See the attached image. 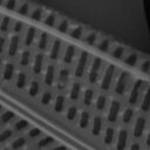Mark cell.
<instances>
[{
  "label": "cell",
  "mask_w": 150,
  "mask_h": 150,
  "mask_svg": "<svg viewBox=\"0 0 150 150\" xmlns=\"http://www.w3.org/2000/svg\"><path fill=\"white\" fill-rule=\"evenodd\" d=\"M115 74H116L115 64H108L107 68L103 71V75H102V79H101V83H100V88L102 90L107 91V90L110 89V87L112 84V81H114V77H115Z\"/></svg>",
  "instance_id": "obj_1"
},
{
  "label": "cell",
  "mask_w": 150,
  "mask_h": 150,
  "mask_svg": "<svg viewBox=\"0 0 150 150\" xmlns=\"http://www.w3.org/2000/svg\"><path fill=\"white\" fill-rule=\"evenodd\" d=\"M130 79H131V75L129 71L127 70H122L118 76H117V80H116V83H115V87H114V90L117 95H123L128 88V84L130 82Z\"/></svg>",
  "instance_id": "obj_2"
},
{
  "label": "cell",
  "mask_w": 150,
  "mask_h": 150,
  "mask_svg": "<svg viewBox=\"0 0 150 150\" xmlns=\"http://www.w3.org/2000/svg\"><path fill=\"white\" fill-rule=\"evenodd\" d=\"M88 61H89V53L87 50H81L79 59H77V62L75 64V69H74V75L76 77H79V79L83 77L84 71H86L87 66H88Z\"/></svg>",
  "instance_id": "obj_3"
},
{
  "label": "cell",
  "mask_w": 150,
  "mask_h": 150,
  "mask_svg": "<svg viewBox=\"0 0 150 150\" xmlns=\"http://www.w3.org/2000/svg\"><path fill=\"white\" fill-rule=\"evenodd\" d=\"M102 64H103V61H102L101 57L96 56V57L93 59L90 68H89V71H88V81H89V83L94 84V83L97 82V80L100 77V70L102 68Z\"/></svg>",
  "instance_id": "obj_4"
},
{
  "label": "cell",
  "mask_w": 150,
  "mask_h": 150,
  "mask_svg": "<svg viewBox=\"0 0 150 150\" xmlns=\"http://www.w3.org/2000/svg\"><path fill=\"white\" fill-rule=\"evenodd\" d=\"M144 86V81L142 79H137L132 87H131V90L129 93V97H128V102L130 105H136L138 100H139V95H141V90Z\"/></svg>",
  "instance_id": "obj_5"
},
{
  "label": "cell",
  "mask_w": 150,
  "mask_h": 150,
  "mask_svg": "<svg viewBox=\"0 0 150 150\" xmlns=\"http://www.w3.org/2000/svg\"><path fill=\"white\" fill-rule=\"evenodd\" d=\"M121 111V102L117 100H112L109 104L108 114H107V120L110 123H115L117 121V117Z\"/></svg>",
  "instance_id": "obj_6"
},
{
  "label": "cell",
  "mask_w": 150,
  "mask_h": 150,
  "mask_svg": "<svg viewBox=\"0 0 150 150\" xmlns=\"http://www.w3.org/2000/svg\"><path fill=\"white\" fill-rule=\"evenodd\" d=\"M20 47V35L19 34H14L11 36L9 41H8V46H7V55L11 57H14L18 54Z\"/></svg>",
  "instance_id": "obj_7"
},
{
  "label": "cell",
  "mask_w": 150,
  "mask_h": 150,
  "mask_svg": "<svg viewBox=\"0 0 150 150\" xmlns=\"http://www.w3.org/2000/svg\"><path fill=\"white\" fill-rule=\"evenodd\" d=\"M145 125H146V120L145 117L143 116H138L135 121V124H134V129H132V135L135 138H141L143 132H144V129H145Z\"/></svg>",
  "instance_id": "obj_8"
},
{
  "label": "cell",
  "mask_w": 150,
  "mask_h": 150,
  "mask_svg": "<svg viewBox=\"0 0 150 150\" xmlns=\"http://www.w3.org/2000/svg\"><path fill=\"white\" fill-rule=\"evenodd\" d=\"M128 130L122 128L118 134H117V139H116V150H125L127 148V143H128Z\"/></svg>",
  "instance_id": "obj_9"
},
{
  "label": "cell",
  "mask_w": 150,
  "mask_h": 150,
  "mask_svg": "<svg viewBox=\"0 0 150 150\" xmlns=\"http://www.w3.org/2000/svg\"><path fill=\"white\" fill-rule=\"evenodd\" d=\"M139 61H141V57L137 54V50H130L123 57V62L129 67H136L139 63Z\"/></svg>",
  "instance_id": "obj_10"
},
{
  "label": "cell",
  "mask_w": 150,
  "mask_h": 150,
  "mask_svg": "<svg viewBox=\"0 0 150 150\" xmlns=\"http://www.w3.org/2000/svg\"><path fill=\"white\" fill-rule=\"evenodd\" d=\"M55 77H56V68L53 63H49L47 67H46V70H45V83L46 86H52L55 81Z\"/></svg>",
  "instance_id": "obj_11"
},
{
  "label": "cell",
  "mask_w": 150,
  "mask_h": 150,
  "mask_svg": "<svg viewBox=\"0 0 150 150\" xmlns=\"http://www.w3.org/2000/svg\"><path fill=\"white\" fill-rule=\"evenodd\" d=\"M61 48H62V41L60 39H54L50 46V50H49V59L54 61L57 60L61 54Z\"/></svg>",
  "instance_id": "obj_12"
},
{
  "label": "cell",
  "mask_w": 150,
  "mask_h": 150,
  "mask_svg": "<svg viewBox=\"0 0 150 150\" xmlns=\"http://www.w3.org/2000/svg\"><path fill=\"white\" fill-rule=\"evenodd\" d=\"M43 62H45V56L42 53H38L35 56H34V60H33V66H32V69H33V73L35 75H39L41 74L42 69H43Z\"/></svg>",
  "instance_id": "obj_13"
},
{
  "label": "cell",
  "mask_w": 150,
  "mask_h": 150,
  "mask_svg": "<svg viewBox=\"0 0 150 150\" xmlns=\"http://www.w3.org/2000/svg\"><path fill=\"white\" fill-rule=\"evenodd\" d=\"M76 55V47L74 45H68L64 49V53H63V56H62V61L66 63V64H70L74 60Z\"/></svg>",
  "instance_id": "obj_14"
},
{
  "label": "cell",
  "mask_w": 150,
  "mask_h": 150,
  "mask_svg": "<svg viewBox=\"0 0 150 150\" xmlns=\"http://www.w3.org/2000/svg\"><path fill=\"white\" fill-rule=\"evenodd\" d=\"M68 35L71 39H74V40H81L84 36V27L81 26V25H75L73 27L70 26L69 32H68Z\"/></svg>",
  "instance_id": "obj_15"
},
{
  "label": "cell",
  "mask_w": 150,
  "mask_h": 150,
  "mask_svg": "<svg viewBox=\"0 0 150 150\" xmlns=\"http://www.w3.org/2000/svg\"><path fill=\"white\" fill-rule=\"evenodd\" d=\"M36 34H38V30L34 26H29L26 30V34H25V39H23V43L25 46L27 47H30L36 38Z\"/></svg>",
  "instance_id": "obj_16"
},
{
  "label": "cell",
  "mask_w": 150,
  "mask_h": 150,
  "mask_svg": "<svg viewBox=\"0 0 150 150\" xmlns=\"http://www.w3.org/2000/svg\"><path fill=\"white\" fill-rule=\"evenodd\" d=\"M109 53L115 60H123L124 55L127 54V48L122 45H115L111 47Z\"/></svg>",
  "instance_id": "obj_17"
},
{
  "label": "cell",
  "mask_w": 150,
  "mask_h": 150,
  "mask_svg": "<svg viewBox=\"0 0 150 150\" xmlns=\"http://www.w3.org/2000/svg\"><path fill=\"white\" fill-rule=\"evenodd\" d=\"M69 76H70V71L68 68H61L59 70V75H57V83H59V88H64L66 84L69 81Z\"/></svg>",
  "instance_id": "obj_18"
},
{
  "label": "cell",
  "mask_w": 150,
  "mask_h": 150,
  "mask_svg": "<svg viewBox=\"0 0 150 150\" xmlns=\"http://www.w3.org/2000/svg\"><path fill=\"white\" fill-rule=\"evenodd\" d=\"M102 127H103V120L101 116L96 115L94 118H93V122H91V135L93 136H98L102 131Z\"/></svg>",
  "instance_id": "obj_19"
},
{
  "label": "cell",
  "mask_w": 150,
  "mask_h": 150,
  "mask_svg": "<svg viewBox=\"0 0 150 150\" xmlns=\"http://www.w3.org/2000/svg\"><path fill=\"white\" fill-rule=\"evenodd\" d=\"M111 47H112V42H111V40L108 39V38H101V39H98V41H97V43H96V48H97L100 52H102V53H108V52H110Z\"/></svg>",
  "instance_id": "obj_20"
},
{
  "label": "cell",
  "mask_w": 150,
  "mask_h": 150,
  "mask_svg": "<svg viewBox=\"0 0 150 150\" xmlns=\"http://www.w3.org/2000/svg\"><path fill=\"white\" fill-rule=\"evenodd\" d=\"M42 22L45 26L47 27H55L56 22H57V15L54 12H45L43 18H42Z\"/></svg>",
  "instance_id": "obj_21"
},
{
  "label": "cell",
  "mask_w": 150,
  "mask_h": 150,
  "mask_svg": "<svg viewBox=\"0 0 150 150\" xmlns=\"http://www.w3.org/2000/svg\"><path fill=\"white\" fill-rule=\"evenodd\" d=\"M43 14H45V9L41 7V6H35V7H32L30 8V12H29V18L33 20V21H42V18H43Z\"/></svg>",
  "instance_id": "obj_22"
},
{
  "label": "cell",
  "mask_w": 150,
  "mask_h": 150,
  "mask_svg": "<svg viewBox=\"0 0 150 150\" xmlns=\"http://www.w3.org/2000/svg\"><path fill=\"white\" fill-rule=\"evenodd\" d=\"M14 71H15V67L12 62H7L4 66V70H2V79L5 81H11L14 76Z\"/></svg>",
  "instance_id": "obj_23"
},
{
  "label": "cell",
  "mask_w": 150,
  "mask_h": 150,
  "mask_svg": "<svg viewBox=\"0 0 150 150\" xmlns=\"http://www.w3.org/2000/svg\"><path fill=\"white\" fill-rule=\"evenodd\" d=\"M141 110L146 112L150 110V84L146 87L145 89V93L142 97V101H141Z\"/></svg>",
  "instance_id": "obj_24"
},
{
  "label": "cell",
  "mask_w": 150,
  "mask_h": 150,
  "mask_svg": "<svg viewBox=\"0 0 150 150\" xmlns=\"http://www.w3.org/2000/svg\"><path fill=\"white\" fill-rule=\"evenodd\" d=\"M80 96H81V83L74 82L69 90V98L71 101H77L80 98Z\"/></svg>",
  "instance_id": "obj_25"
},
{
  "label": "cell",
  "mask_w": 150,
  "mask_h": 150,
  "mask_svg": "<svg viewBox=\"0 0 150 150\" xmlns=\"http://www.w3.org/2000/svg\"><path fill=\"white\" fill-rule=\"evenodd\" d=\"M98 39H100V38H98V34H97L96 32H94V30H89V32L86 33L84 36H83V41H84L88 46H96Z\"/></svg>",
  "instance_id": "obj_26"
},
{
  "label": "cell",
  "mask_w": 150,
  "mask_h": 150,
  "mask_svg": "<svg viewBox=\"0 0 150 150\" xmlns=\"http://www.w3.org/2000/svg\"><path fill=\"white\" fill-rule=\"evenodd\" d=\"M66 105V97L63 95H57L54 100V104H53V109L55 112H62Z\"/></svg>",
  "instance_id": "obj_27"
},
{
  "label": "cell",
  "mask_w": 150,
  "mask_h": 150,
  "mask_svg": "<svg viewBox=\"0 0 150 150\" xmlns=\"http://www.w3.org/2000/svg\"><path fill=\"white\" fill-rule=\"evenodd\" d=\"M57 32L62 33V34H66L69 32V28H70V21L68 19H57V22L55 25Z\"/></svg>",
  "instance_id": "obj_28"
},
{
  "label": "cell",
  "mask_w": 150,
  "mask_h": 150,
  "mask_svg": "<svg viewBox=\"0 0 150 150\" xmlns=\"http://www.w3.org/2000/svg\"><path fill=\"white\" fill-rule=\"evenodd\" d=\"M49 43V34L47 32H41L38 40V48L40 50H46Z\"/></svg>",
  "instance_id": "obj_29"
},
{
  "label": "cell",
  "mask_w": 150,
  "mask_h": 150,
  "mask_svg": "<svg viewBox=\"0 0 150 150\" xmlns=\"http://www.w3.org/2000/svg\"><path fill=\"white\" fill-rule=\"evenodd\" d=\"M30 8H32V5L27 1H21L20 4H18V7H16V12L18 14L22 15V16H27L29 15V12H30Z\"/></svg>",
  "instance_id": "obj_30"
},
{
  "label": "cell",
  "mask_w": 150,
  "mask_h": 150,
  "mask_svg": "<svg viewBox=\"0 0 150 150\" xmlns=\"http://www.w3.org/2000/svg\"><path fill=\"white\" fill-rule=\"evenodd\" d=\"M114 139H115V130H114L112 127H108V128L105 129V131H104L103 143H104L105 145H110V144H112Z\"/></svg>",
  "instance_id": "obj_31"
},
{
  "label": "cell",
  "mask_w": 150,
  "mask_h": 150,
  "mask_svg": "<svg viewBox=\"0 0 150 150\" xmlns=\"http://www.w3.org/2000/svg\"><path fill=\"white\" fill-rule=\"evenodd\" d=\"M94 89L93 88H87L84 91H83V96H82V102L84 105L89 107L91 103H93V100H94Z\"/></svg>",
  "instance_id": "obj_32"
},
{
  "label": "cell",
  "mask_w": 150,
  "mask_h": 150,
  "mask_svg": "<svg viewBox=\"0 0 150 150\" xmlns=\"http://www.w3.org/2000/svg\"><path fill=\"white\" fill-rule=\"evenodd\" d=\"M26 84H27V75L23 71L18 73L15 77V87L18 89H22L26 87Z\"/></svg>",
  "instance_id": "obj_33"
},
{
  "label": "cell",
  "mask_w": 150,
  "mask_h": 150,
  "mask_svg": "<svg viewBox=\"0 0 150 150\" xmlns=\"http://www.w3.org/2000/svg\"><path fill=\"white\" fill-rule=\"evenodd\" d=\"M89 122H90V114L86 110L82 111L80 114V118H79V127L81 129H86L89 125Z\"/></svg>",
  "instance_id": "obj_34"
},
{
  "label": "cell",
  "mask_w": 150,
  "mask_h": 150,
  "mask_svg": "<svg viewBox=\"0 0 150 150\" xmlns=\"http://www.w3.org/2000/svg\"><path fill=\"white\" fill-rule=\"evenodd\" d=\"M11 23H12V18L8 16V15H4L2 19L0 20V32L7 33L9 30Z\"/></svg>",
  "instance_id": "obj_35"
},
{
  "label": "cell",
  "mask_w": 150,
  "mask_h": 150,
  "mask_svg": "<svg viewBox=\"0 0 150 150\" xmlns=\"http://www.w3.org/2000/svg\"><path fill=\"white\" fill-rule=\"evenodd\" d=\"M30 59H32V54H30V50L28 49H25L21 52L20 54V64L22 67H27L30 62Z\"/></svg>",
  "instance_id": "obj_36"
},
{
  "label": "cell",
  "mask_w": 150,
  "mask_h": 150,
  "mask_svg": "<svg viewBox=\"0 0 150 150\" xmlns=\"http://www.w3.org/2000/svg\"><path fill=\"white\" fill-rule=\"evenodd\" d=\"M39 91H40V83H39V81L33 80L28 87V95L30 97H35V96H38Z\"/></svg>",
  "instance_id": "obj_37"
},
{
  "label": "cell",
  "mask_w": 150,
  "mask_h": 150,
  "mask_svg": "<svg viewBox=\"0 0 150 150\" xmlns=\"http://www.w3.org/2000/svg\"><path fill=\"white\" fill-rule=\"evenodd\" d=\"M54 142H55L54 137H52V136H45V137H42V138H40L38 141V148L39 149H45V148L52 145Z\"/></svg>",
  "instance_id": "obj_38"
},
{
  "label": "cell",
  "mask_w": 150,
  "mask_h": 150,
  "mask_svg": "<svg viewBox=\"0 0 150 150\" xmlns=\"http://www.w3.org/2000/svg\"><path fill=\"white\" fill-rule=\"evenodd\" d=\"M15 118V114L12 110H5L1 115H0V122L2 124H7L11 121H13Z\"/></svg>",
  "instance_id": "obj_39"
},
{
  "label": "cell",
  "mask_w": 150,
  "mask_h": 150,
  "mask_svg": "<svg viewBox=\"0 0 150 150\" xmlns=\"http://www.w3.org/2000/svg\"><path fill=\"white\" fill-rule=\"evenodd\" d=\"M95 107H96V109L98 111L104 110L105 107H107V96L105 95H102V94L98 95L96 97V101H95Z\"/></svg>",
  "instance_id": "obj_40"
},
{
  "label": "cell",
  "mask_w": 150,
  "mask_h": 150,
  "mask_svg": "<svg viewBox=\"0 0 150 150\" xmlns=\"http://www.w3.org/2000/svg\"><path fill=\"white\" fill-rule=\"evenodd\" d=\"M29 127V122L23 120V118H20V120H16L14 125H13V130L15 131H23L26 130L27 128Z\"/></svg>",
  "instance_id": "obj_41"
},
{
  "label": "cell",
  "mask_w": 150,
  "mask_h": 150,
  "mask_svg": "<svg viewBox=\"0 0 150 150\" xmlns=\"http://www.w3.org/2000/svg\"><path fill=\"white\" fill-rule=\"evenodd\" d=\"M26 138L25 137H22V136H19V137H16L12 143H11V148H12V150H19V149H21L22 146H25L26 145Z\"/></svg>",
  "instance_id": "obj_42"
},
{
  "label": "cell",
  "mask_w": 150,
  "mask_h": 150,
  "mask_svg": "<svg viewBox=\"0 0 150 150\" xmlns=\"http://www.w3.org/2000/svg\"><path fill=\"white\" fill-rule=\"evenodd\" d=\"M77 117V107L76 105H70L67 111H66V118L69 122H73Z\"/></svg>",
  "instance_id": "obj_43"
},
{
  "label": "cell",
  "mask_w": 150,
  "mask_h": 150,
  "mask_svg": "<svg viewBox=\"0 0 150 150\" xmlns=\"http://www.w3.org/2000/svg\"><path fill=\"white\" fill-rule=\"evenodd\" d=\"M13 134H14L13 129H9V128L0 131V143H5L8 139H11L13 137Z\"/></svg>",
  "instance_id": "obj_44"
},
{
  "label": "cell",
  "mask_w": 150,
  "mask_h": 150,
  "mask_svg": "<svg viewBox=\"0 0 150 150\" xmlns=\"http://www.w3.org/2000/svg\"><path fill=\"white\" fill-rule=\"evenodd\" d=\"M132 117H134V109L131 107H128L122 114V122L123 123H129L132 120Z\"/></svg>",
  "instance_id": "obj_45"
},
{
  "label": "cell",
  "mask_w": 150,
  "mask_h": 150,
  "mask_svg": "<svg viewBox=\"0 0 150 150\" xmlns=\"http://www.w3.org/2000/svg\"><path fill=\"white\" fill-rule=\"evenodd\" d=\"M52 100H53V94H52V91L46 90V91L42 93L41 98H40V102H41V104H43V105H48V104L52 102Z\"/></svg>",
  "instance_id": "obj_46"
},
{
  "label": "cell",
  "mask_w": 150,
  "mask_h": 150,
  "mask_svg": "<svg viewBox=\"0 0 150 150\" xmlns=\"http://www.w3.org/2000/svg\"><path fill=\"white\" fill-rule=\"evenodd\" d=\"M138 66H139V70L142 73L150 74V60L149 59H143L142 61H139Z\"/></svg>",
  "instance_id": "obj_47"
},
{
  "label": "cell",
  "mask_w": 150,
  "mask_h": 150,
  "mask_svg": "<svg viewBox=\"0 0 150 150\" xmlns=\"http://www.w3.org/2000/svg\"><path fill=\"white\" fill-rule=\"evenodd\" d=\"M40 135H41V130H40L39 128H30V129L28 130V132H27V136H28L29 138H32V139L38 138Z\"/></svg>",
  "instance_id": "obj_48"
},
{
  "label": "cell",
  "mask_w": 150,
  "mask_h": 150,
  "mask_svg": "<svg viewBox=\"0 0 150 150\" xmlns=\"http://www.w3.org/2000/svg\"><path fill=\"white\" fill-rule=\"evenodd\" d=\"M5 7L8 11H15L18 7V0H5Z\"/></svg>",
  "instance_id": "obj_49"
},
{
  "label": "cell",
  "mask_w": 150,
  "mask_h": 150,
  "mask_svg": "<svg viewBox=\"0 0 150 150\" xmlns=\"http://www.w3.org/2000/svg\"><path fill=\"white\" fill-rule=\"evenodd\" d=\"M12 28H13V32L15 34H20L22 32V29H23V22L20 21V20H16V21H14Z\"/></svg>",
  "instance_id": "obj_50"
},
{
  "label": "cell",
  "mask_w": 150,
  "mask_h": 150,
  "mask_svg": "<svg viewBox=\"0 0 150 150\" xmlns=\"http://www.w3.org/2000/svg\"><path fill=\"white\" fill-rule=\"evenodd\" d=\"M6 48V38L4 35H0V54L4 53Z\"/></svg>",
  "instance_id": "obj_51"
},
{
  "label": "cell",
  "mask_w": 150,
  "mask_h": 150,
  "mask_svg": "<svg viewBox=\"0 0 150 150\" xmlns=\"http://www.w3.org/2000/svg\"><path fill=\"white\" fill-rule=\"evenodd\" d=\"M129 150H141V146H139L138 143H132Z\"/></svg>",
  "instance_id": "obj_52"
},
{
  "label": "cell",
  "mask_w": 150,
  "mask_h": 150,
  "mask_svg": "<svg viewBox=\"0 0 150 150\" xmlns=\"http://www.w3.org/2000/svg\"><path fill=\"white\" fill-rule=\"evenodd\" d=\"M50 150H68V149H67L66 145H57V146H54V148L50 149Z\"/></svg>",
  "instance_id": "obj_53"
},
{
  "label": "cell",
  "mask_w": 150,
  "mask_h": 150,
  "mask_svg": "<svg viewBox=\"0 0 150 150\" xmlns=\"http://www.w3.org/2000/svg\"><path fill=\"white\" fill-rule=\"evenodd\" d=\"M145 143H146V145H148V146H150V132L146 135V139H145Z\"/></svg>",
  "instance_id": "obj_54"
},
{
  "label": "cell",
  "mask_w": 150,
  "mask_h": 150,
  "mask_svg": "<svg viewBox=\"0 0 150 150\" xmlns=\"http://www.w3.org/2000/svg\"><path fill=\"white\" fill-rule=\"evenodd\" d=\"M2 4H5V0H0V5H2Z\"/></svg>",
  "instance_id": "obj_55"
},
{
  "label": "cell",
  "mask_w": 150,
  "mask_h": 150,
  "mask_svg": "<svg viewBox=\"0 0 150 150\" xmlns=\"http://www.w3.org/2000/svg\"><path fill=\"white\" fill-rule=\"evenodd\" d=\"M1 66H2V60H1V57H0V68H1Z\"/></svg>",
  "instance_id": "obj_56"
},
{
  "label": "cell",
  "mask_w": 150,
  "mask_h": 150,
  "mask_svg": "<svg viewBox=\"0 0 150 150\" xmlns=\"http://www.w3.org/2000/svg\"><path fill=\"white\" fill-rule=\"evenodd\" d=\"M1 150H8V149H7V148H4V149H1Z\"/></svg>",
  "instance_id": "obj_57"
},
{
  "label": "cell",
  "mask_w": 150,
  "mask_h": 150,
  "mask_svg": "<svg viewBox=\"0 0 150 150\" xmlns=\"http://www.w3.org/2000/svg\"><path fill=\"white\" fill-rule=\"evenodd\" d=\"M1 109H2V105H1V104H0V110H1Z\"/></svg>",
  "instance_id": "obj_58"
},
{
  "label": "cell",
  "mask_w": 150,
  "mask_h": 150,
  "mask_svg": "<svg viewBox=\"0 0 150 150\" xmlns=\"http://www.w3.org/2000/svg\"><path fill=\"white\" fill-rule=\"evenodd\" d=\"M26 150H30V149H26Z\"/></svg>",
  "instance_id": "obj_59"
}]
</instances>
